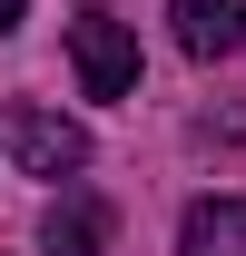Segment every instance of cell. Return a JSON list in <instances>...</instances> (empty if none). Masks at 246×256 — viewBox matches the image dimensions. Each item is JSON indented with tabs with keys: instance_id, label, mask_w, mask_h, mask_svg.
I'll return each instance as SVG.
<instances>
[{
	"instance_id": "obj_3",
	"label": "cell",
	"mask_w": 246,
	"mask_h": 256,
	"mask_svg": "<svg viewBox=\"0 0 246 256\" xmlns=\"http://www.w3.org/2000/svg\"><path fill=\"white\" fill-rule=\"evenodd\" d=\"M168 10H178V50H187V60L246 50V0H168Z\"/></svg>"
},
{
	"instance_id": "obj_2",
	"label": "cell",
	"mask_w": 246,
	"mask_h": 256,
	"mask_svg": "<svg viewBox=\"0 0 246 256\" xmlns=\"http://www.w3.org/2000/svg\"><path fill=\"white\" fill-rule=\"evenodd\" d=\"M0 138H10L20 178H79V168H89V128L60 118V108H10V118H0Z\"/></svg>"
},
{
	"instance_id": "obj_4",
	"label": "cell",
	"mask_w": 246,
	"mask_h": 256,
	"mask_svg": "<svg viewBox=\"0 0 246 256\" xmlns=\"http://www.w3.org/2000/svg\"><path fill=\"white\" fill-rule=\"evenodd\" d=\"M178 256H246V197H197L178 226Z\"/></svg>"
},
{
	"instance_id": "obj_6",
	"label": "cell",
	"mask_w": 246,
	"mask_h": 256,
	"mask_svg": "<svg viewBox=\"0 0 246 256\" xmlns=\"http://www.w3.org/2000/svg\"><path fill=\"white\" fill-rule=\"evenodd\" d=\"M20 10H30V0H0V40H10V30H20Z\"/></svg>"
},
{
	"instance_id": "obj_5",
	"label": "cell",
	"mask_w": 246,
	"mask_h": 256,
	"mask_svg": "<svg viewBox=\"0 0 246 256\" xmlns=\"http://www.w3.org/2000/svg\"><path fill=\"white\" fill-rule=\"evenodd\" d=\"M40 236H50V256H108V207L98 197H60Z\"/></svg>"
},
{
	"instance_id": "obj_1",
	"label": "cell",
	"mask_w": 246,
	"mask_h": 256,
	"mask_svg": "<svg viewBox=\"0 0 246 256\" xmlns=\"http://www.w3.org/2000/svg\"><path fill=\"white\" fill-rule=\"evenodd\" d=\"M69 69H79L89 98H128V89H138V40H128V20L79 10V20H69Z\"/></svg>"
}]
</instances>
